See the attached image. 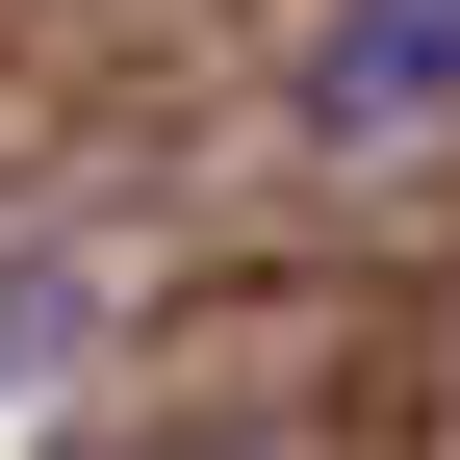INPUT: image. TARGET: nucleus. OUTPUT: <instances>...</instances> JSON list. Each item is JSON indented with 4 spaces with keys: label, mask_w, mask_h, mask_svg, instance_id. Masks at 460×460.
<instances>
[{
    "label": "nucleus",
    "mask_w": 460,
    "mask_h": 460,
    "mask_svg": "<svg viewBox=\"0 0 460 460\" xmlns=\"http://www.w3.org/2000/svg\"><path fill=\"white\" fill-rule=\"evenodd\" d=\"M460 128V0H307V154H435Z\"/></svg>",
    "instance_id": "obj_1"
}]
</instances>
